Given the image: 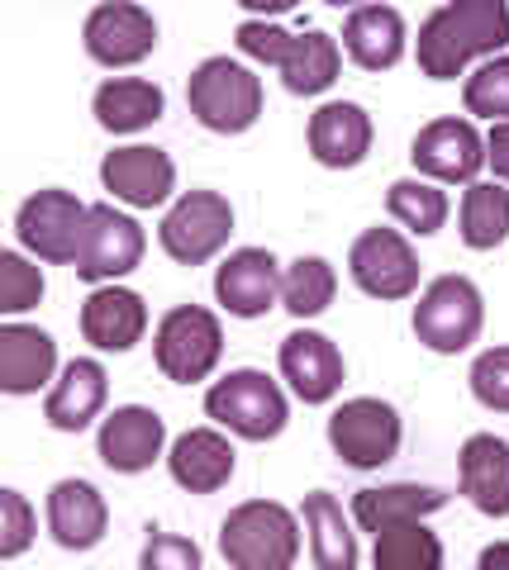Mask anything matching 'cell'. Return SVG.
<instances>
[{"mask_svg":"<svg viewBox=\"0 0 509 570\" xmlns=\"http://www.w3.org/2000/svg\"><path fill=\"white\" fill-rule=\"evenodd\" d=\"M462 494L486 519H509V442L496 433H477L462 448Z\"/></svg>","mask_w":509,"mask_h":570,"instance_id":"obj_23","label":"cell"},{"mask_svg":"<svg viewBox=\"0 0 509 570\" xmlns=\"http://www.w3.org/2000/svg\"><path fill=\"white\" fill-rule=\"evenodd\" d=\"M471 395L496 414H509V347H490L471 362Z\"/></svg>","mask_w":509,"mask_h":570,"instance_id":"obj_36","label":"cell"},{"mask_svg":"<svg viewBox=\"0 0 509 570\" xmlns=\"http://www.w3.org/2000/svg\"><path fill=\"white\" fill-rule=\"evenodd\" d=\"M205 414L215 419L219 428L238 433V438L267 442V438H276L281 428H286L291 409H286V395H281V385L267 376V371L243 366V371H229L224 381L209 385Z\"/></svg>","mask_w":509,"mask_h":570,"instance_id":"obj_5","label":"cell"},{"mask_svg":"<svg viewBox=\"0 0 509 570\" xmlns=\"http://www.w3.org/2000/svg\"><path fill=\"white\" fill-rule=\"evenodd\" d=\"M234 43L257 62H272L281 71L291 96H320L339 81L343 67V48L339 39H329L324 29H305V33H286L267 20H243L234 29Z\"/></svg>","mask_w":509,"mask_h":570,"instance_id":"obj_2","label":"cell"},{"mask_svg":"<svg viewBox=\"0 0 509 570\" xmlns=\"http://www.w3.org/2000/svg\"><path fill=\"white\" fill-rule=\"evenodd\" d=\"M167 466H172V480H177L182 490L215 494L234 480V448L224 433H215V428H190V433H182L172 442Z\"/></svg>","mask_w":509,"mask_h":570,"instance_id":"obj_22","label":"cell"},{"mask_svg":"<svg viewBox=\"0 0 509 570\" xmlns=\"http://www.w3.org/2000/svg\"><path fill=\"white\" fill-rule=\"evenodd\" d=\"M43 299V272L20 253H0V314H25Z\"/></svg>","mask_w":509,"mask_h":570,"instance_id":"obj_35","label":"cell"},{"mask_svg":"<svg viewBox=\"0 0 509 570\" xmlns=\"http://www.w3.org/2000/svg\"><path fill=\"white\" fill-rule=\"evenodd\" d=\"M486 163H490V171H496L500 181H509V119H496V124H490Z\"/></svg>","mask_w":509,"mask_h":570,"instance_id":"obj_39","label":"cell"},{"mask_svg":"<svg viewBox=\"0 0 509 570\" xmlns=\"http://www.w3.org/2000/svg\"><path fill=\"white\" fill-rule=\"evenodd\" d=\"M372 561H376V570H438L443 566V542L424 528V519L395 523V528L376 532Z\"/></svg>","mask_w":509,"mask_h":570,"instance_id":"obj_31","label":"cell"},{"mask_svg":"<svg viewBox=\"0 0 509 570\" xmlns=\"http://www.w3.org/2000/svg\"><path fill=\"white\" fill-rule=\"evenodd\" d=\"M105 366L96 356H77V362H67L62 381L52 385V395L43 404V419L58 428V433H81V428H91V419L105 409Z\"/></svg>","mask_w":509,"mask_h":570,"instance_id":"obj_25","label":"cell"},{"mask_svg":"<svg viewBox=\"0 0 509 570\" xmlns=\"http://www.w3.org/2000/svg\"><path fill=\"white\" fill-rule=\"evenodd\" d=\"M219 551L238 570H291L301 557L295 513L272 499H248L219 523Z\"/></svg>","mask_w":509,"mask_h":570,"instance_id":"obj_3","label":"cell"},{"mask_svg":"<svg viewBox=\"0 0 509 570\" xmlns=\"http://www.w3.org/2000/svg\"><path fill=\"white\" fill-rule=\"evenodd\" d=\"M215 295L234 318H262L281 299V266L267 247H238L215 272Z\"/></svg>","mask_w":509,"mask_h":570,"instance_id":"obj_16","label":"cell"},{"mask_svg":"<svg viewBox=\"0 0 509 570\" xmlns=\"http://www.w3.org/2000/svg\"><path fill=\"white\" fill-rule=\"evenodd\" d=\"M343 48L362 71H391L405 58V20L391 6H358L343 24Z\"/></svg>","mask_w":509,"mask_h":570,"instance_id":"obj_26","label":"cell"},{"mask_svg":"<svg viewBox=\"0 0 509 570\" xmlns=\"http://www.w3.org/2000/svg\"><path fill=\"white\" fill-rule=\"evenodd\" d=\"M86 219H91V205H81L72 190H39L14 214V234L39 262L67 266L81 253Z\"/></svg>","mask_w":509,"mask_h":570,"instance_id":"obj_10","label":"cell"},{"mask_svg":"<svg viewBox=\"0 0 509 570\" xmlns=\"http://www.w3.org/2000/svg\"><path fill=\"white\" fill-rule=\"evenodd\" d=\"M410 163L433 176V181H477V171L486 167V138L477 134L471 119H433L414 134Z\"/></svg>","mask_w":509,"mask_h":570,"instance_id":"obj_14","label":"cell"},{"mask_svg":"<svg viewBox=\"0 0 509 570\" xmlns=\"http://www.w3.org/2000/svg\"><path fill=\"white\" fill-rule=\"evenodd\" d=\"M163 442H167V423L144 404H125V409H115V414L100 423L96 452H100V461L110 471L138 475V471H148L153 461L163 456Z\"/></svg>","mask_w":509,"mask_h":570,"instance_id":"obj_17","label":"cell"},{"mask_svg":"<svg viewBox=\"0 0 509 570\" xmlns=\"http://www.w3.org/2000/svg\"><path fill=\"white\" fill-rule=\"evenodd\" d=\"M448 504L443 490L433 485H381V490H358L353 499V519L362 532H385L395 523H414V519H429Z\"/></svg>","mask_w":509,"mask_h":570,"instance_id":"obj_27","label":"cell"},{"mask_svg":"<svg viewBox=\"0 0 509 570\" xmlns=\"http://www.w3.org/2000/svg\"><path fill=\"white\" fill-rule=\"evenodd\" d=\"M462 105H467V115H481L490 124L509 119V58H496L481 71H471L462 86Z\"/></svg>","mask_w":509,"mask_h":570,"instance_id":"obj_34","label":"cell"},{"mask_svg":"<svg viewBox=\"0 0 509 570\" xmlns=\"http://www.w3.org/2000/svg\"><path fill=\"white\" fill-rule=\"evenodd\" d=\"M305 528H310V551L320 570H353L358 566V538L348 532L343 504L329 490L305 494Z\"/></svg>","mask_w":509,"mask_h":570,"instance_id":"obj_29","label":"cell"},{"mask_svg":"<svg viewBox=\"0 0 509 570\" xmlns=\"http://www.w3.org/2000/svg\"><path fill=\"white\" fill-rule=\"evenodd\" d=\"M324 6H339V10H343V6H353V10H358L362 0H324Z\"/></svg>","mask_w":509,"mask_h":570,"instance_id":"obj_42","label":"cell"},{"mask_svg":"<svg viewBox=\"0 0 509 570\" xmlns=\"http://www.w3.org/2000/svg\"><path fill=\"white\" fill-rule=\"evenodd\" d=\"M509 43V6L505 0H448L419 24V67L433 81L462 77V67L481 52H500Z\"/></svg>","mask_w":509,"mask_h":570,"instance_id":"obj_1","label":"cell"},{"mask_svg":"<svg viewBox=\"0 0 509 570\" xmlns=\"http://www.w3.org/2000/svg\"><path fill=\"white\" fill-rule=\"evenodd\" d=\"M100 181H105V190H110L115 200H125L134 209H157L172 195V186H177V167H172V157L163 148H144V142H134V148L105 153Z\"/></svg>","mask_w":509,"mask_h":570,"instance_id":"obj_15","label":"cell"},{"mask_svg":"<svg viewBox=\"0 0 509 570\" xmlns=\"http://www.w3.org/2000/svg\"><path fill=\"white\" fill-rule=\"evenodd\" d=\"M310 153L320 167H358L372 153V115L353 100H329L310 115Z\"/></svg>","mask_w":509,"mask_h":570,"instance_id":"obj_18","label":"cell"},{"mask_svg":"<svg viewBox=\"0 0 509 570\" xmlns=\"http://www.w3.org/2000/svg\"><path fill=\"white\" fill-rule=\"evenodd\" d=\"M486 305L467 276H438L414 305V333L429 352H467L481 337Z\"/></svg>","mask_w":509,"mask_h":570,"instance_id":"obj_7","label":"cell"},{"mask_svg":"<svg viewBox=\"0 0 509 570\" xmlns=\"http://www.w3.org/2000/svg\"><path fill=\"white\" fill-rule=\"evenodd\" d=\"M348 272L372 299H410L419 291V257L395 228H366L348 253Z\"/></svg>","mask_w":509,"mask_h":570,"instance_id":"obj_12","label":"cell"},{"mask_svg":"<svg viewBox=\"0 0 509 570\" xmlns=\"http://www.w3.org/2000/svg\"><path fill=\"white\" fill-rule=\"evenodd\" d=\"M496 566H509V542H496L481 551V570H496Z\"/></svg>","mask_w":509,"mask_h":570,"instance_id":"obj_41","label":"cell"},{"mask_svg":"<svg viewBox=\"0 0 509 570\" xmlns=\"http://www.w3.org/2000/svg\"><path fill=\"white\" fill-rule=\"evenodd\" d=\"M219 352H224V328H219V318L209 309H200V305L167 309L163 324H157V333H153L157 371L177 385L205 381L209 371L219 366Z\"/></svg>","mask_w":509,"mask_h":570,"instance_id":"obj_6","label":"cell"},{"mask_svg":"<svg viewBox=\"0 0 509 570\" xmlns=\"http://www.w3.org/2000/svg\"><path fill=\"white\" fill-rule=\"evenodd\" d=\"M385 209H391L395 224H405L419 238H429L448 224V195L429 181H395L385 190Z\"/></svg>","mask_w":509,"mask_h":570,"instance_id":"obj_33","label":"cell"},{"mask_svg":"<svg viewBox=\"0 0 509 570\" xmlns=\"http://www.w3.org/2000/svg\"><path fill=\"white\" fill-rule=\"evenodd\" d=\"M186 105L209 134H248L262 115V81L243 62L205 58L186 81Z\"/></svg>","mask_w":509,"mask_h":570,"instance_id":"obj_4","label":"cell"},{"mask_svg":"<svg viewBox=\"0 0 509 570\" xmlns=\"http://www.w3.org/2000/svg\"><path fill=\"white\" fill-rule=\"evenodd\" d=\"M229 234H234V205L224 200L219 190H186L182 200L163 214V228H157L167 257L182 266L209 262L229 243Z\"/></svg>","mask_w":509,"mask_h":570,"instance_id":"obj_9","label":"cell"},{"mask_svg":"<svg viewBox=\"0 0 509 570\" xmlns=\"http://www.w3.org/2000/svg\"><path fill=\"white\" fill-rule=\"evenodd\" d=\"M148 333V305L134 291L100 285L81 305V337L100 352H129Z\"/></svg>","mask_w":509,"mask_h":570,"instance_id":"obj_20","label":"cell"},{"mask_svg":"<svg viewBox=\"0 0 509 570\" xmlns=\"http://www.w3.org/2000/svg\"><path fill=\"white\" fill-rule=\"evenodd\" d=\"M163 86H153V81H138V77H110L96 91L91 100V110L100 119V129H110V134H138V129H148V124L163 119Z\"/></svg>","mask_w":509,"mask_h":570,"instance_id":"obj_28","label":"cell"},{"mask_svg":"<svg viewBox=\"0 0 509 570\" xmlns=\"http://www.w3.org/2000/svg\"><path fill=\"white\" fill-rule=\"evenodd\" d=\"M281 376L305 404H329L343 390V356L324 333L301 328L281 343Z\"/></svg>","mask_w":509,"mask_h":570,"instance_id":"obj_19","label":"cell"},{"mask_svg":"<svg viewBox=\"0 0 509 570\" xmlns=\"http://www.w3.org/2000/svg\"><path fill=\"white\" fill-rule=\"evenodd\" d=\"M81 43L100 67H134L157 48V20L129 0H105L86 14Z\"/></svg>","mask_w":509,"mask_h":570,"instance_id":"obj_13","label":"cell"},{"mask_svg":"<svg viewBox=\"0 0 509 570\" xmlns=\"http://www.w3.org/2000/svg\"><path fill=\"white\" fill-rule=\"evenodd\" d=\"M400 414L385 400H348L329 419V448L343 466L376 471L400 452Z\"/></svg>","mask_w":509,"mask_h":570,"instance_id":"obj_8","label":"cell"},{"mask_svg":"<svg viewBox=\"0 0 509 570\" xmlns=\"http://www.w3.org/2000/svg\"><path fill=\"white\" fill-rule=\"evenodd\" d=\"M33 538V509L20 490H0V561H14Z\"/></svg>","mask_w":509,"mask_h":570,"instance_id":"obj_37","label":"cell"},{"mask_svg":"<svg viewBox=\"0 0 509 570\" xmlns=\"http://www.w3.org/2000/svg\"><path fill=\"white\" fill-rule=\"evenodd\" d=\"M509 238V190L496 181H471L462 195V243L471 253H490Z\"/></svg>","mask_w":509,"mask_h":570,"instance_id":"obj_30","label":"cell"},{"mask_svg":"<svg viewBox=\"0 0 509 570\" xmlns=\"http://www.w3.org/2000/svg\"><path fill=\"white\" fill-rule=\"evenodd\" d=\"M58 366V343L33 324H6L0 328V390L6 395H33L52 381Z\"/></svg>","mask_w":509,"mask_h":570,"instance_id":"obj_24","label":"cell"},{"mask_svg":"<svg viewBox=\"0 0 509 570\" xmlns=\"http://www.w3.org/2000/svg\"><path fill=\"white\" fill-rule=\"evenodd\" d=\"M200 566V547L182 542V538H153L144 547V570H196Z\"/></svg>","mask_w":509,"mask_h":570,"instance_id":"obj_38","label":"cell"},{"mask_svg":"<svg viewBox=\"0 0 509 570\" xmlns=\"http://www.w3.org/2000/svg\"><path fill=\"white\" fill-rule=\"evenodd\" d=\"M105 523H110V509H105L100 490L91 480H58L48 494V528L52 542L67 551H91L105 538Z\"/></svg>","mask_w":509,"mask_h":570,"instance_id":"obj_21","label":"cell"},{"mask_svg":"<svg viewBox=\"0 0 509 570\" xmlns=\"http://www.w3.org/2000/svg\"><path fill=\"white\" fill-rule=\"evenodd\" d=\"M333 291H339V276L324 257H295L286 272H281V305L295 318H314L333 305Z\"/></svg>","mask_w":509,"mask_h":570,"instance_id":"obj_32","label":"cell"},{"mask_svg":"<svg viewBox=\"0 0 509 570\" xmlns=\"http://www.w3.org/2000/svg\"><path fill=\"white\" fill-rule=\"evenodd\" d=\"M144 228L129 214H119L115 205H91V219H86V234H81V253H77V276L81 281H115V276H129L138 262H144Z\"/></svg>","mask_w":509,"mask_h":570,"instance_id":"obj_11","label":"cell"},{"mask_svg":"<svg viewBox=\"0 0 509 570\" xmlns=\"http://www.w3.org/2000/svg\"><path fill=\"white\" fill-rule=\"evenodd\" d=\"M243 10H253V14H291L301 0H238Z\"/></svg>","mask_w":509,"mask_h":570,"instance_id":"obj_40","label":"cell"}]
</instances>
